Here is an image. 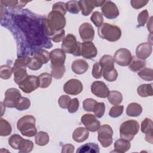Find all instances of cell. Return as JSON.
Returning a JSON list of instances; mask_svg holds the SVG:
<instances>
[{"label":"cell","mask_w":153,"mask_h":153,"mask_svg":"<svg viewBox=\"0 0 153 153\" xmlns=\"http://www.w3.org/2000/svg\"><path fill=\"white\" fill-rule=\"evenodd\" d=\"M51 74L52 76L55 79H57L62 78L66 71V69L64 65L59 67L51 66Z\"/></svg>","instance_id":"cell-38"},{"label":"cell","mask_w":153,"mask_h":153,"mask_svg":"<svg viewBox=\"0 0 153 153\" xmlns=\"http://www.w3.org/2000/svg\"><path fill=\"white\" fill-rule=\"evenodd\" d=\"M30 106V100L27 97L21 96L16 106V108L19 111H25L29 109Z\"/></svg>","instance_id":"cell-39"},{"label":"cell","mask_w":153,"mask_h":153,"mask_svg":"<svg viewBox=\"0 0 153 153\" xmlns=\"http://www.w3.org/2000/svg\"><path fill=\"white\" fill-rule=\"evenodd\" d=\"M50 54L51 66L59 67L64 65L66 59V54L62 49H54L52 50Z\"/></svg>","instance_id":"cell-16"},{"label":"cell","mask_w":153,"mask_h":153,"mask_svg":"<svg viewBox=\"0 0 153 153\" xmlns=\"http://www.w3.org/2000/svg\"><path fill=\"white\" fill-rule=\"evenodd\" d=\"M74 149H75V148L74 145L71 144H66L62 147L61 152L63 153H68V152L73 153L74 152Z\"/></svg>","instance_id":"cell-56"},{"label":"cell","mask_w":153,"mask_h":153,"mask_svg":"<svg viewBox=\"0 0 153 153\" xmlns=\"http://www.w3.org/2000/svg\"><path fill=\"white\" fill-rule=\"evenodd\" d=\"M103 16L108 19H114L119 15V10L117 5L112 1H105L102 6Z\"/></svg>","instance_id":"cell-14"},{"label":"cell","mask_w":153,"mask_h":153,"mask_svg":"<svg viewBox=\"0 0 153 153\" xmlns=\"http://www.w3.org/2000/svg\"><path fill=\"white\" fill-rule=\"evenodd\" d=\"M146 66V62L145 60L138 59L137 57H132L131 61L128 65V68L133 72H137Z\"/></svg>","instance_id":"cell-26"},{"label":"cell","mask_w":153,"mask_h":153,"mask_svg":"<svg viewBox=\"0 0 153 153\" xmlns=\"http://www.w3.org/2000/svg\"><path fill=\"white\" fill-rule=\"evenodd\" d=\"M12 130L10 124L2 118L0 120V135L1 136H7L11 134Z\"/></svg>","instance_id":"cell-32"},{"label":"cell","mask_w":153,"mask_h":153,"mask_svg":"<svg viewBox=\"0 0 153 153\" xmlns=\"http://www.w3.org/2000/svg\"><path fill=\"white\" fill-rule=\"evenodd\" d=\"M105 1L98 0H81L79 1V5L82 14L88 16L95 7L102 6Z\"/></svg>","instance_id":"cell-13"},{"label":"cell","mask_w":153,"mask_h":153,"mask_svg":"<svg viewBox=\"0 0 153 153\" xmlns=\"http://www.w3.org/2000/svg\"><path fill=\"white\" fill-rule=\"evenodd\" d=\"M20 97L21 93L19 90L15 88H8L5 93L3 103L7 108H16Z\"/></svg>","instance_id":"cell-7"},{"label":"cell","mask_w":153,"mask_h":153,"mask_svg":"<svg viewBox=\"0 0 153 153\" xmlns=\"http://www.w3.org/2000/svg\"><path fill=\"white\" fill-rule=\"evenodd\" d=\"M102 67L99 63H94L92 69V76L96 79L100 78L102 75Z\"/></svg>","instance_id":"cell-49"},{"label":"cell","mask_w":153,"mask_h":153,"mask_svg":"<svg viewBox=\"0 0 153 153\" xmlns=\"http://www.w3.org/2000/svg\"><path fill=\"white\" fill-rule=\"evenodd\" d=\"M99 64L101 65L102 68L114 67V58L108 54L104 55L100 59Z\"/></svg>","instance_id":"cell-36"},{"label":"cell","mask_w":153,"mask_h":153,"mask_svg":"<svg viewBox=\"0 0 153 153\" xmlns=\"http://www.w3.org/2000/svg\"><path fill=\"white\" fill-rule=\"evenodd\" d=\"M13 68L8 65H2L0 67V76L2 79H8L11 76Z\"/></svg>","instance_id":"cell-41"},{"label":"cell","mask_w":153,"mask_h":153,"mask_svg":"<svg viewBox=\"0 0 153 153\" xmlns=\"http://www.w3.org/2000/svg\"><path fill=\"white\" fill-rule=\"evenodd\" d=\"M152 17H150L149 19V21L147 23V27H148V30H149V31L151 33H152Z\"/></svg>","instance_id":"cell-57"},{"label":"cell","mask_w":153,"mask_h":153,"mask_svg":"<svg viewBox=\"0 0 153 153\" xmlns=\"http://www.w3.org/2000/svg\"><path fill=\"white\" fill-rule=\"evenodd\" d=\"M81 123L85 127L91 132L96 131L100 127L99 121L96 118V116L91 114H84L81 118Z\"/></svg>","instance_id":"cell-10"},{"label":"cell","mask_w":153,"mask_h":153,"mask_svg":"<svg viewBox=\"0 0 153 153\" xmlns=\"http://www.w3.org/2000/svg\"><path fill=\"white\" fill-rule=\"evenodd\" d=\"M35 123V118L33 116L25 115L17 121V128L22 135L26 137H33L37 133Z\"/></svg>","instance_id":"cell-2"},{"label":"cell","mask_w":153,"mask_h":153,"mask_svg":"<svg viewBox=\"0 0 153 153\" xmlns=\"http://www.w3.org/2000/svg\"><path fill=\"white\" fill-rule=\"evenodd\" d=\"M13 72L14 74V81L18 85L28 76V74L26 71V67H13Z\"/></svg>","instance_id":"cell-22"},{"label":"cell","mask_w":153,"mask_h":153,"mask_svg":"<svg viewBox=\"0 0 153 153\" xmlns=\"http://www.w3.org/2000/svg\"><path fill=\"white\" fill-rule=\"evenodd\" d=\"M102 75L103 78L108 81H115L118 77V72L114 67L102 68Z\"/></svg>","instance_id":"cell-27"},{"label":"cell","mask_w":153,"mask_h":153,"mask_svg":"<svg viewBox=\"0 0 153 153\" xmlns=\"http://www.w3.org/2000/svg\"><path fill=\"white\" fill-rule=\"evenodd\" d=\"M66 25V19L60 13L52 10L48 14L47 19L42 20L43 32L46 36H53L59 30L63 29Z\"/></svg>","instance_id":"cell-1"},{"label":"cell","mask_w":153,"mask_h":153,"mask_svg":"<svg viewBox=\"0 0 153 153\" xmlns=\"http://www.w3.org/2000/svg\"><path fill=\"white\" fill-rule=\"evenodd\" d=\"M23 138L19 134H14L10 137L8 139V144L14 149H18L23 140Z\"/></svg>","instance_id":"cell-34"},{"label":"cell","mask_w":153,"mask_h":153,"mask_svg":"<svg viewBox=\"0 0 153 153\" xmlns=\"http://www.w3.org/2000/svg\"><path fill=\"white\" fill-rule=\"evenodd\" d=\"M97 54V50L94 44L91 41L78 42V47L74 54L75 56H82L84 58L91 59L95 57Z\"/></svg>","instance_id":"cell-5"},{"label":"cell","mask_w":153,"mask_h":153,"mask_svg":"<svg viewBox=\"0 0 153 153\" xmlns=\"http://www.w3.org/2000/svg\"><path fill=\"white\" fill-rule=\"evenodd\" d=\"M153 123L152 121L148 118L145 120L141 123V131L145 134V140L148 143H153Z\"/></svg>","instance_id":"cell-18"},{"label":"cell","mask_w":153,"mask_h":153,"mask_svg":"<svg viewBox=\"0 0 153 153\" xmlns=\"http://www.w3.org/2000/svg\"><path fill=\"white\" fill-rule=\"evenodd\" d=\"M148 2L149 1L145 0H131L130 3L132 7L134 9H139L145 6L148 3Z\"/></svg>","instance_id":"cell-54"},{"label":"cell","mask_w":153,"mask_h":153,"mask_svg":"<svg viewBox=\"0 0 153 153\" xmlns=\"http://www.w3.org/2000/svg\"><path fill=\"white\" fill-rule=\"evenodd\" d=\"M72 71L78 75L84 74L88 69V64L83 59H76L74 60L71 65Z\"/></svg>","instance_id":"cell-20"},{"label":"cell","mask_w":153,"mask_h":153,"mask_svg":"<svg viewBox=\"0 0 153 153\" xmlns=\"http://www.w3.org/2000/svg\"><path fill=\"white\" fill-rule=\"evenodd\" d=\"M99 36L110 42H115L120 39L121 36V30L119 27L108 23H103L97 30Z\"/></svg>","instance_id":"cell-3"},{"label":"cell","mask_w":153,"mask_h":153,"mask_svg":"<svg viewBox=\"0 0 153 153\" xmlns=\"http://www.w3.org/2000/svg\"><path fill=\"white\" fill-rule=\"evenodd\" d=\"M152 44L149 42H144L139 44L136 50V57L145 60L147 59L152 53Z\"/></svg>","instance_id":"cell-19"},{"label":"cell","mask_w":153,"mask_h":153,"mask_svg":"<svg viewBox=\"0 0 153 153\" xmlns=\"http://www.w3.org/2000/svg\"><path fill=\"white\" fill-rule=\"evenodd\" d=\"M79 33L84 42L92 41L94 37V30L93 26L89 23H84L79 27Z\"/></svg>","instance_id":"cell-15"},{"label":"cell","mask_w":153,"mask_h":153,"mask_svg":"<svg viewBox=\"0 0 153 153\" xmlns=\"http://www.w3.org/2000/svg\"><path fill=\"white\" fill-rule=\"evenodd\" d=\"M35 57L39 60L42 64L47 63L50 60V54L45 50H39L34 53Z\"/></svg>","instance_id":"cell-33"},{"label":"cell","mask_w":153,"mask_h":153,"mask_svg":"<svg viewBox=\"0 0 153 153\" xmlns=\"http://www.w3.org/2000/svg\"><path fill=\"white\" fill-rule=\"evenodd\" d=\"M149 13L146 10H144L142 11L137 16V23L138 26H144L147 20H148Z\"/></svg>","instance_id":"cell-46"},{"label":"cell","mask_w":153,"mask_h":153,"mask_svg":"<svg viewBox=\"0 0 153 153\" xmlns=\"http://www.w3.org/2000/svg\"><path fill=\"white\" fill-rule=\"evenodd\" d=\"M108 101L113 105H118L123 101V95L118 91L112 90L109 91L108 96Z\"/></svg>","instance_id":"cell-29"},{"label":"cell","mask_w":153,"mask_h":153,"mask_svg":"<svg viewBox=\"0 0 153 153\" xmlns=\"http://www.w3.org/2000/svg\"><path fill=\"white\" fill-rule=\"evenodd\" d=\"M52 75L50 74L45 72L40 74L38 76L39 87L45 88L49 87L52 81Z\"/></svg>","instance_id":"cell-30"},{"label":"cell","mask_w":153,"mask_h":153,"mask_svg":"<svg viewBox=\"0 0 153 153\" xmlns=\"http://www.w3.org/2000/svg\"><path fill=\"white\" fill-rule=\"evenodd\" d=\"M97 102L91 98H87L85 99L82 102L83 108L85 111L88 112H92L94 110V108Z\"/></svg>","instance_id":"cell-45"},{"label":"cell","mask_w":153,"mask_h":153,"mask_svg":"<svg viewBox=\"0 0 153 153\" xmlns=\"http://www.w3.org/2000/svg\"><path fill=\"white\" fill-rule=\"evenodd\" d=\"M98 131V140L104 148L109 146L112 143L113 130L108 124H103L100 127Z\"/></svg>","instance_id":"cell-6"},{"label":"cell","mask_w":153,"mask_h":153,"mask_svg":"<svg viewBox=\"0 0 153 153\" xmlns=\"http://www.w3.org/2000/svg\"><path fill=\"white\" fill-rule=\"evenodd\" d=\"M49 139V136L47 133L40 131L35 135V141L36 145L39 146H45L48 143Z\"/></svg>","instance_id":"cell-31"},{"label":"cell","mask_w":153,"mask_h":153,"mask_svg":"<svg viewBox=\"0 0 153 153\" xmlns=\"http://www.w3.org/2000/svg\"><path fill=\"white\" fill-rule=\"evenodd\" d=\"M1 3L2 4V5H4L5 6H8V7H19V4L20 3V1H1Z\"/></svg>","instance_id":"cell-55"},{"label":"cell","mask_w":153,"mask_h":153,"mask_svg":"<svg viewBox=\"0 0 153 153\" xmlns=\"http://www.w3.org/2000/svg\"><path fill=\"white\" fill-rule=\"evenodd\" d=\"M78 42L75 36L72 34H68L63 40L62 44V50L66 53L72 54L73 55L76 51Z\"/></svg>","instance_id":"cell-11"},{"label":"cell","mask_w":153,"mask_h":153,"mask_svg":"<svg viewBox=\"0 0 153 153\" xmlns=\"http://www.w3.org/2000/svg\"><path fill=\"white\" fill-rule=\"evenodd\" d=\"M33 148V143L31 140L23 139L19 148V151L20 152H30L32 151Z\"/></svg>","instance_id":"cell-37"},{"label":"cell","mask_w":153,"mask_h":153,"mask_svg":"<svg viewBox=\"0 0 153 153\" xmlns=\"http://www.w3.org/2000/svg\"><path fill=\"white\" fill-rule=\"evenodd\" d=\"M114 146V150L112 152L124 153L130 149L131 145L130 141L124 139H120L115 142Z\"/></svg>","instance_id":"cell-23"},{"label":"cell","mask_w":153,"mask_h":153,"mask_svg":"<svg viewBox=\"0 0 153 153\" xmlns=\"http://www.w3.org/2000/svg\"><path fill=\"white\" fill-rule=\"evenodd\" d=\"M89 136L88 130L84 127H79L76 128L73 132L72 138L76 142L81 143L87 139Z\"/></svg>","instance_id":"cell-21"},{"label":"cell","mask_w":153,"mask_h":153,"mask_svg":"<svg viewBox=\"0 0 153 153\" xmlns=\"http://www.w3.org/2000/svg\"><path fill=\"white\" fill-rule=\"evenodd\" d=\"M137 93L140 97H145L153 95L152 84H143L139 85L137 88Z\"/></svg>","instance_id":"cell-28"},{"label":"cell","mask_w":153,"mask_h":153,"mask_svg":"<svg viewBox=\"0 0 153 153\" xmlns=\"http://www.w3.org/2000/svg\"><path fill=\"white\" fill-rule=\"evenodd\" d=\"M124 106L123 105H114L109 112V115L112 118H117L121 116L123 112Z\"/></svg>","instance_id":"cell-44"},{"label":"cell","mask_w":153,"mask_h":153,"mask_svg":"<svg viewBox=\"0 0 153 153\" xmlns=\"http://www.w3.org/2000/svg\"><path fill=\"white\" fill-rule=\"evenodd\" d=\"M114 60L117 65L121 66H128L130 63L132 56L131 52L127 48H120L116 51L114 55Z\"/></svg>","instance_id":"cell-8"},{"label":"cell","mask_w":153,"mask_h":153,"mask_svg":"<svg viewBox=\"0 0 153 153\" xmlns=\"http://www.w3.org/2000/svg\"><path fill=\"white\" fill-rule=\"evenodd\" d=\"M66 10L72 14H78L80 11L79 1H71L66 3Z\"/></svg>","instance_id":"cell-40"},{"label":"cell","mask_w":153,"mask_h":153,"mask_svg":"<svg viewBox=\"0 0 153 153\" xmlns=\"http://www.w3.org/2000/svg\"><path fill=\"white\" fill-rule=\"evenodd\" d=\"M30 57L29 56H22L18 57L14 62L13 68H19V67H26L30 60Z\"/></svg>","instance_id":"cell-48"},{"label":"cell","mask_w":153,"mask_h":153,"mask_svg":"<svg viewBox=\"0 0 153 153\" xmlns=\"http://www.w3.org/2000/svg\"><path fill=\"white\" fill-rule=\"evenodd\" d=\"M65 30L63 29L59 30L58 31H56L54 33V35L51 37V40L55 42H59L62 40H63V39L65 38Z\"/></svg>","instance_id":"cell-53"},{"label":"cell","mask_w":153,"mask_h":153,"mask_svg":"<svg viewBox=\"0 0 153 153\" xmlns=\"http://www.w3.org/2000/svg\"><path fill=\"white\" fill-rule=\"evenodd\" d=\"M91 93L98 97L106 98L109 93V88L102 81H96L91 85Z\"/></svg>","instance_id":"cell-17"},{"label":"cell","mask_w":153,"mask_h":153,"mask_svg":"<svg viewBox=\"0 0 153 153\" xmlns=\"http://www.w3.org/2000/svg\"><path fill=\"white\" fill-rule=\"evenodd\" d=\"M142 112V108L140 105L137 103H130L126 108V114L130 117L139 116Z\"/></svg>","instance_id":"cell-24"},{"label":"cell","mask_w":153,"mask_h":153,"mask_svg":"<svg viewBox=\"0 0 153 153\" xmlns=\"http://www.w3.org/2000/svg\"><path fill=\"white\" fill-rule=\"evenodd\" d=\"M71 97L67 95L61 96L58 100V103L60 107L62 109H66L68 108V106L71 101Z\"/></svg>","instance_id":"cell-52"},{"label":"cell","mask_w":153,"mask_h":153,"mask_svg":"<svg viewBox=\"0 0 153 153\" xmlns=\"http://www.w3.org/2000/svg\"><path fill=\"white\" fill-rule=\"evenodd\" d=\"M93 112L97 118H102L105 112V105L103 102H97L94 106Z\"/></svg>","instance_id":"cell-43"},{"label":"cell","mask_w":153,"mask_h":153,"mask_svg":"<svg viewBox=\"0 0 153 153\" xmlns=\"http://www.w3.org/2000/svg\"><path fill=\"white\" fill-rule=\"evenodd\" d=\"M139 124L137 121L133 120L126 121L120 126V137L121 139L131 141L139 132Z\"/></svg>","instance_id":"cell-4"},{"label":"cell","mask_w":153,"mask_h":153,"mask_svg":"<svg viewBox=\"0 0 153 153\" xmlns=\"http://www.w3.org/2000/svg\"><path fill=\"white\" fill-rule=\"evenodd\" d=\"M90 20L93 23V24L98 27H99L103 24V22L102 14L99 11L93 12L90 17Z\"/></svg>","instance_id":"cell-42"},{"label":"cell","mask_w":153,"mask_h":153,"mask_svg":"<svg viewBox=\"0 0 153 153\" xmlns=\"http://www.w3.org/2000/svg\"><path fill=\"white\" fill-rule=\"evenodd\" d=\"M139 76L145 81H152L153 70L151 68H143L137 73Z\"/></svg>","instance_id":"cell-35"},{"label":"cell","mask_w":153,"mask_h":153,"mask_svg":"<svg viewBox=\"0 0 153 153\" xmlns=\"http://www.w3.org/2000/svg\"><path fill=\"white\" fill-rule=\"evenodd\" d=\"M52 10L58 11L62 14L63 16H65L67 11L66 4L62 2H57L54 4V5H53Z\"/></svg>","instance_id":"cell-50"},{"label":"cell","mask_w":153,"mask_h":153,"mask_svg":"<svg viewBox=\"0 0 153 153\" xmlns=\"http://www.w3.org/2000/svg\"><path fill=\"white\" fill-rule=\"evenodd\" d=\"M39 87L38 76L35 75H28V76L19 84V87L23 92L30 93Z\"/></svg>","instance_id":"cell-9"},{"label":"cell","mask_w":153,"mask_h":153,"mask_svg":"<svg viewBox=\"0 0 153 153\" xmlns=\"http://www.w3.org/2000/svg\"><path fill=\"white\" fill-rule=\"evenodd\" d=\"M42 65L43 64L39 60H38L36 57L33 56L30 58V60L27 64V67L31 70L36 71L42 67Z\"/></svg>","instance_id":"cell-47"},{"label":"cell","mask_w":153,"mask_h":153,"mask_svg":"<svg viewBox=\"0 0 153 153\" xmlns=\"http://www.w3.org/2000/svg\"><path fill=\"white\" fill-rule=\"evenodd\" d=\"M100 149L99 146L94 143H87L80 146L76 150L78 153H99Z\"/></svg>","instance_id":"cell-25"},{"label":"cell","mask_w":153,"mask_h":153,"mask_svg":"<svg viewBox=\"0 0 153 153\" xmlns=\"http://www.w3.org/2000/svg\"><path fill=\"white\" fill-rule=\"evenodd\" d=\"M83 89L82 82L77 79H71L68 80L63 85L64 91L70 95H77L79 94Z\"/></svg>","instance_id":"cell-12"},{"label":"cell","mask_w":153,"mask_h":153,"mask_svg":"<svg viewBox=\"0 0 153 153\" xmlns=\"http://www.w3.org/2000/svg\"><path fill=\"white\" fill-rule=\"evenodd\" d=\"M68 110L69 112L72 114L76 112L79 108V101L77 98H74L71 100L68 106Z\"/></svg>","instance_id":"cell-51"}]
</instances>
